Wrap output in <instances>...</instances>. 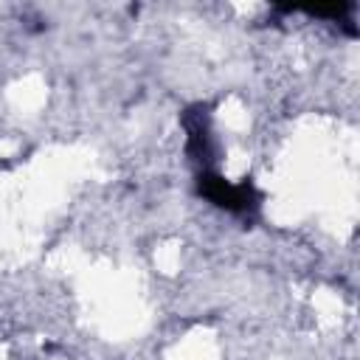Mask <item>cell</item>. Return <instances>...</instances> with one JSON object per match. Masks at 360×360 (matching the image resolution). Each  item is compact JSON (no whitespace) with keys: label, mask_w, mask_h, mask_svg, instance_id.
<instances>
[{"label":"cell","mask_w":360,"mask_h":360,"mask_svg":"<svg viewBox=\"0 0 360 360\" xmlns=\"http://www.w3.org/2000/svg\"><path fill=\"white\" fill-rule=\"evenodd\" d=\"M197 194L205 197L211 205H217L228 214H236V217H250L262 205V191L248 177L239 183H231L211 169H202L197 174Z\"/></svg>","instance_id":"6da1fadb"},{"label":"cell","mask_w":360,"mask_h":360,"mask_svg":"<svg viewBox=\"0 0 360 360\" xmlns=\"http://www.w3.org/2000/svg\"><path fill=\"white\" fill-rule=\"evenodd\" d=\"M183 127H186V152H188L194 160H200L202 169H205V163H208L211 155H214V149H211L208 110H205L202 104L186 110V112H183Z\"/></svg>","instance_id":"7a4b0ae2"}]
</instances>
